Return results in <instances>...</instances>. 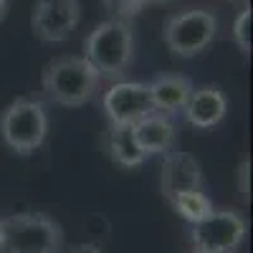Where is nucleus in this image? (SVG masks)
Returning a JSON list of instances; mask_svg holds the SVG:
<instances>
[{
    "label": "nucleus",
    "mask_w": 253,
    "mask_h": 253,
    "mask_svg": "<svg viewBox=\"0 0 253 253\" xmlns=\"http://www.w3.org/2000/svg\"><path fill=\"white\" fill-rule=\"evenodd\" d=\"M134 31L129 20L109 18L84 38V58L101 79H119L134 63Z\"/></svg>",
    "instance_id": "nucleus-1"
},
{
    "label": "nucleus",
    "mask_w": 253,
    "mask_h": 253,
    "mask_svg": "<svg viewBox=\"0 0 253 253\" xmlns=\"http://www.w3.org/2000/svg\"><path fill=\"white\" fill-rule=\"evenodd\" d=\"M41 84L48 99L76 109L96 96L101 76L84 56H58L43 69Z\"/></svg>",
    "instance_id": "nucleus-2"
},
{
    "label": "nucleus",
    "mask_w": 253,
    "mask_h": 253,
    "mask_svg": "<svg viewBox=\"0 0 253 253\" xmlns=\"http://www.w3.org/2000/svg\"><path fill=\"white\" fill-rule=\"evenodd\" d=\"M63 230L46 213L0 218V253H61Z\"/></svg>",
    "instance_id": "nucleus-3"
},
{
    "label": "nucleus",
    "mask_w": 253,
    "mask_h": 253,
    "mask_svg": "<svg viewBox=\"0 0 253 253\" xmlns=\"http://www.w3.org/2000/svg\"><path fill=\"white\" fill-rule=\"evenodd\" d=\"M48 137V109L41 99L20 96L0 114V139L15 155H33Z\"/></svg>",
    "instance_id": "nucleus-4"
},
{
    "label": "nucleus",
    "mask_w": 253,
    "mask_h": 253,
    "mask_svg": "<svg viewBox=\"0 0 253 253\" xmlns=\"http://www.w3.org/2000/svg\"><path fill=\"white\" fill-rule=\"evenodd\" d=\"M218 33V18L208 8H190L165 20V43L177 58L200 56Z\"/></svg>",
    "instance_id": "nucleus-5"
},
{
    "label": "nucleus",
    "mask_w": 253,
    "mask_h": 253,
    "mask_svg": "<svg viewBox=\"0 0 253 253\" xmlns=\"http://www.w3.org/2000/svg\"><path fill=\"white\" fill-rule=\"evenodd\" d=\"M246 241V220L238 210L220 208L193 223L190 243L195 253H236Z\"/></svg>",
    "instance_id": "nucleus-6"
},
{
    "label": "nucleus",
    "mask_w": 253,
    "mask_h": 253,
    "mask_svg": "<svg viewBox=\"0 0 253 253\" xmlns=\"http://www.w3.org/2000/svg\"><path fill=\"white\" fill-rule=\"evenodd\" d=\"M81 20L79 0H36L31 13V28L43 43H61L71 36Z\"/></svg>",
    "instance_id": "nucleus-7"
},
{
    "label": "nucleus",
    "mask_w": 253,
    "mask_h": 253,
    "mask_svg": "<svg viewBox=\"0 0 253 253\" xmlns=\"http://www.w3.org/2000/svg\"><path fill=\"white\" fill-rule=\"evenodd\" d=\"M101 104L109 124H134L142 117L155 112L150 99V86L139 81H117L114 86L107 89Z\"/></svg>",
    "instance_id": "nucleus-8"
},
{
    "label": "nucleus",
    "mask_w": 253,
    "mask_h": 253,
    "mask_svg": "<svg viewBox=\"0 0 253 253\" xmlns=\"http://www.w3.org/2000/svg\"><path fill=\"white\" fill-rule=\"evenodd\" d=\"M160 190L170 200L177 193L187 190H203V167L190 152H165L162 172H160Z\"/></svg>",
    "instance_id": "nucleus-9"
},
{
    "label": "nucleus",
    "mask_w": 253,
    "mask_h": 253,
    "mask_svg": "<svg viewBox=\"0 0 253 253\" xmlns=\"http://www.w3.org/2000/svg\"><path fill=\"white\" fill-rule=\"evenodd\" d=\"M182 114H185L187 124H193L195 129H210V126H215V124H220L225 119L228 99H225V94L215 86V84L193 89Z\"/></svg>",
    "instance_id": "nucleus-10"
},
{
    "label": "nucleus",
    "mask_w": 253,
    "mask_h": 253,
    "mask_svg": "<svg viewBox=\"0 0 253 253\" xmlns=\"http://www.w3.org/2000/svg\"><path fill=\"white\" fill-rule=\"evenodd\" d=\"M147 86H150V99H152L155 112L167 114V117L182 112L190 94L195 89L190 76H182V74H162Z\"/></svg>",
    "instance_id": "nucleus-11"
},
{
    "label": "nucleus",
    "mask_w": 253,
    "mask_h": 253,
    "mask_svg": "<svg viewBox=\"0 0 253 253\" xmlns=\"http://www.w3.org/2000/svg\"><path fill=\"white\" fill-rule=\"evenodd\" d=\"M132 129H134L137 144L142 147V152L147 157L170 152V147L175 142V122H172V117L160 114V112H152V114L142 117L139 122L132 124Z\"/></svg>",
    "instance_id": "nucleus-12"
},
{
    "label": "nucleus",
    "mask_w": 253,
    "mask_h": 253,
    "mask_svg": "<svg viewBox=\"0 0 253 253\" xmlns=\"http://www.w3.org/2000/svg\"><path fill=\"white\" fill-rule=\"evenodd\" d=\"M107 147H109V157L119 167H126V170H129V167H139L147 160L142 147L137 144L132 124H109Z\"/></svg>",
    "instance_id": "nucleus-13"
},
{
    "label": "nucleus",
    "mask_w": 253,
    "mask_h": 253,
    "mask_svg": "<svg viewBox=\"0 0 253 253\" xmlns=\"http://www.w3.org/2000/svg\"><path fill=\"white\" fill-rule=\"evenodd\" d=\"M167 203H170V205L177 210V215L185 218L190 225L198 223V220H203V218H208V215L215 210L213 203L208 200V195L203 193V190H187V193H177V195H172Z\"/></svg>",
    "instance_id": "nucleus-14"
},
{
    "label": "nucleus",
    "mask_w": 253,
    "mask_h": 253,
    "mask_svg": "<svg viewBox=\"0 0 253 253\" xmlns=\"http://www.w3.org/2000/svg\"><path fill=\"white\" fill-rule=\"evenodd\" d=\"M233 41L243 56L251 53V8H243L233 23Z\"/></svg>",
    "instance_id": "nucleus-15"
},
{
    "label": "nucleus",
    "mask_w": 253,
    "mask_h": 253,
    "mask_svg": "<svg viewBox=\"0 0 253 253\" xmlns=\"http://www.w3.org/2000/svg\"><path fill=\"white\" fill-rule=\"evenodd\" d=\"M238 195L243 203L251 200V162L248 160L238 165Z\"/></svg>",
    "instance_id": "nucleus-16"
},
{
    "label": "nucleus",
    "mask_w": 253,
    "mask_h": 253,
    "mask_svg": "<svg viewBox=\"0 0 253 253\" xmlns=\"http://www.w3.org/2000/svg\"><path fill=\"white\" fill-rule=\"evenodd\" d=\"M66 253H104V248L99 243H76Z\"/></svg>",
    "instance_id": "nucleus-17"
},
{
    "label": "nucleus",
    "mask_w": 253,
    "mask_h": 253,
    "mask_svg": "<svg viewBox=\"0 0 253 253\" xmlns=\"http://www.w3.org/2000/svg\"><path fill=\"white\" fill-rule=\"evenodd\" d=\"M8 0H0V23H3V20H5V15H8Z\"/></svg>",
    "instance_id": "nucleus-18"
},
{
    "label": "nucleus",
    "mask_w": 253,
    "mask_h": 253,
    "mask_svg": "<svg viewBox=\"0 0 253 253\" xmlns=\"http://www.w3.org/2000/svg\"><path fill=\"white\" fill-rule=\"evenodd\" d=\"M144 3H167V0H144Z\"/></svg>",
    "instance_id": "nucleus-19"
},
{
    "label": "nucleus",
    "mask_w": 253,
    "mask_h": 253,
    "mask_svg": "<svg viewBox=\"0 0 253 253\" xmlns=\"http://www.w3.org/2000/svg\"><path fill=\"white\" fill-rule=\"evenodd\" d=\"M193 253H195V251H193Z\"/></svg>",
    "instance_id": "nucleus-20"
}]
</instances>
